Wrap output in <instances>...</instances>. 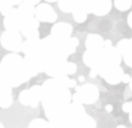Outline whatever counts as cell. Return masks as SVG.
I'll return each instance as SVG.
<instances>
[{
  "label": "cell",
  "instance_id": "e0dca14e",
  "mask_svg": "<svg viewBox=\"0 0 132 128\" xmlns=\"http://www.w3.org/2000/svg\"><path fill=\"white\" fill-rule=\"evenodd\" d=\"M78 0H58L59 9L65 13H71Z\"/></svg>",
  "mask_w": 132,
  "mask_h": 128
},
{
  "label": "cell",
  "instance_id": "8fae6325",
  "mask_svg": "<svg viewBox=\"0 0 132 128\" xmlns=\"http://www.w3.org/2000/svg\"><path fill=\"white\" fill-rule=\"evenodd\" d=\"M71 13L74 20L77 23H84L86 20L87 15L89 13L88 10H87L86 0H78Z\"/></svg>",
  "mask_w": 132,
  "mask_h": 128
},
{
  "label": "cell",
  "instance_id": "cb8c5ba5",
  "mask_svg": "<svg viewBox=\"0 0 132 128\" xmlns=\"http://www.w3.org/2000/svg\"><path fill=\"white\" fill-rule=\"evenodd\" d=\"M23 1L27 2V3H28V4H31V5H36L41 2V0H23Z\"/></svg>",
  "mask_w": 132,
  "mask_h": 128
},
{
  "label": "cell",
  "instance_id": "484cf974",
  "mask_svg": "<svg viewBox=\"0 0 132 128\" xmlns=\"http://www.w3.org/2000/svg\"><path fill=\"white\" fill-rule=\"evenodd\" d=\"M11 2H12V5H19L20 3H22L23 0H11Z\"/></svg>",
  "mask_w": 132,
  "mask_h": 128
},
{
  "label": "cell",
  "instance_id": "4316f807",
  "mask_svg": "<svg viewBox=\"0 0 132 128\" xmlns=\"http://www.w3.org/2000/svg\"><path fill=\"white\" fill-rule=\"evenodd\" d=\"M111 46H112L111 40H105V41H104V47H105V48H108V47H111Z\"/></svg>",
  "mask_w": 132,
  "mask_h": 128
},
{
  "label": "cell",
  "instance_id": "4fadbf2b",
  "mask_svg": "<svg viewBox=\"0 0 132 128\" xmlns=\"http://www.w3.org/2000/svg\"><path fill=\"white\" fill-rule=\"evenodd\" d=\"M17 9H18L20 13L22 15V17L25 20L32 18L35 15V5L27 3V2L23 1L22 3H20Z\"/></svg>",
  "mask_w": 132,
  "mask_h": 128
},
{
  "label": "cell",
  "instance_id": "8992f818",
  "mask_svg": "<svg viewBox=\"0 0 132 128\" xmlns=\"http://www.w3.org/2000/svg\"><path fill=\"white\" fill-rule=\"evenodd\" d=\"M35 18L41 22L53 23L56 20L57 14L48 4H40L35 9Z\"/></svg>",
  "mask_w": 132,
  "mask_h": 128
},
{
  "label": "cell",
  "instance_id": "83f0119b",
  "mask_svg": "<svg viewBox=\"0 0 132 128\" xmlns=\"http://www.w3.org/2000/svg\"><path fill=\"white\" fill-rule=\"evenodd\" d=\"M106 110H107V112H112V110H113V106L111 105V104H108V105L106 106Z\"/></svg>",
  "mask_w": 132,
  "mask_h": 128
},
{
  "label": "cell",
  "instance_id": "2e32d148",
  "mask_svg": "<svg viewBox=\"0 0 132 128\" xmlns=\"http://www.w3.org/2000/svg\"><path fill=\"white\" fill-rule=\"evenodd\" d=\"M131 40L123 39L117 43L116 49L120 53V54L125 55L128 54H131Z\"/></svg>",
  "mask_w": 132,
  "mask_h": 128
},
{
  "label": "cell",
  "instance_id": "603a6c76",
  "mask_svg": "<svg viewBox=\"0 0 132 128\" xmlns=\"http://www.w3.org/2000/svg\"><path fill=\"white\" fill-rule=\"evenodd\" d=\"M130 76H129V75L128 74H123L122 77V81L123 83H126V84H128V83L130 82Z\"/></svg>",
  "mask_w": 132,
  "mask_h": 128
},
{
  "label": "cell",
  "instance_id": "44dd1931",
  "mask_svg": "<svg viewBox=\"0 0 132 128\" xmlns=\"http://www.w3.org/2000/svg\"><path fill=\"white\" fill-rule=\"evenodd\" d=\"M95 126H96V123L93 120V118L87 116L86 114L85 115L82 120L81 128H95Z\"/></svg>",
  "mask_w": 132,
  "mask_h": 128
},
{
  "label": "cell",
  "instance_id": "30bf717a",
  "mask_svg": "<svg viewBox=\"0 0 132 128\" xmlns=\"http://www.w3.org/2000/svg\"><path fill=\"white\" fill-rule=\"evenodd\" d=\"M11 86L0 76V107L7 108L12 104Z\"/></svg>",
  "mask_w": 132,
  "mask_h": 128
},
{
  "label": "cell",
  "instance_id": "f1b7e54d",
  "mask_svg": "<svg viewBox=\"0 0 132 128\" xmlns=\"http://www.w3.org/2000/svg\"><path fill=\"white\" fill-rule=\"evenodd\" d=\"M78 80H79L80 82H84V81H85V76H80L79 77H78Z\"/></svg>",
  "mask_w": 132,
  "mask_h": 128
},
{
  "label": "cell",
  "instance_id": "d6986e66",
  "mask_svg": "<svg viewBox=\"0 0 132 128\" xmlns=\"http://www.w3.org/2000/svg\"><path fill=\"white\" fill-rule=\"evenodd\" d=\"M28 128H52L50 123H48L42 118H36L29 125Z\"/></svg>",
  "mask_w": 132,
  "mask_h": 128
},
{
  "label": "cell",
  "instance_id": "9c48e42d",
  "mask_svg": "<svg viewBox=\"0 0 132 128\" xmlns=\"http://www.w3.org/2000/svg\"><path fill=\"white\" fill-rule=\"evenodd\" d=\"M101 75L105 78V80L108 84H116L122 81L123 71L122 68L119 67V66H114V67H111L109 69L104 70Z\"/></svg>",
  "mask_w": 132,
  "mask_h": 128
},
{
  "label": "cell",
  "instance_id": "3957f363",
  "mask_svg": "<svg viewBox=\"0 0 132 128\" xmlns=\"http://www.w3.org/2000/svg\"><path fill=\"white\" fill-rule=\"evenodd\" d=\"M2 47L8 51H12L14 53H18L21 50L22 40L19 32L8 31L6 30L1 35L0 38Z\"/></svg>",
  "mask_w": 132,
  "mask_h": 128
},
{
  "label": "cell",
  "instance_id": "4dcf8cb0",
  "mask_svg": "<svg viewBox=\"0 0 132 128\" xmlns=\"http://www.w3.org/2000/svg\"><path fill=\"white\" fill-rule=\"evenodd\" d=\"M116 128H127L125 125H119V126H117Z\"/></svg>",
  "mask_w": 132,
  "mask_h": 128
},
{
  "label": "cell",
  "instance_id": "5bb4252c",
  "mask_svg": "<svg viewBox=\"0 0 132 128\" xmlns=\"http://www.w3.org/2000/svg\"><path fill=\"white\" fill-rule=\"evenodd\" d=\"M20 101L24 105H31L32 107H36L39 102L34 97L33 94L29 90H23L20 95Z\"/></svg>",
  "mask_w": 132,
  "mask_h": 128
},
{
  "label": "cell",
  "instance_id": "ac0fdd59",
  "mask_svg": "<svg viewBox=\"0 0 132 128\" xmlns=\"http://www.w3.org/2000/svg\"><path fill=\"white\" fill-rule=\"evenodd\" d=\"M114 6L117 10L121 12H126L130 9L132 5V0H114Z\"/></svg>",
  "mask_w": 132,
  "mask_h": 128
},
{
  "label": "cell",
  "instance_id": "6da1fadb",
  "mask_svg": "<svg viewBox=\"0 0 132 128\" xmlns=\"http://www.w3.org/2000/svg\"><path fill=\"white\" fill-rule=\"evenodd\" d=\"M0 76L11 87L19 86L31 77L24 59L16 54L4 57L0 63Z\"/></svg>",
  "mask_w": 132,
  "mask_h": 128
},
{
  "label": "cell",
  "instance_id": "277c9868",
  "mask_svg": "<svg viewBox=\"0 0 132 128\" xmlns=\"http://www.w3.org/2000/svg\"><path fill=\"white\" fill-rule=\"evenodd\" d=\"M25 19L20 13L17 8H11L7 13L5 15L4 19V26L8 31L20 32L23 24L25 22Z\"/></svg>",
  "mask_w": 132,
  "mask_h": 128
},
{
  "label": "cell",
  "instance_id": "d4e9b609",
  "mask_svg": "<svg viewBox=\"0 0 132 128\" xmlns=\"http://www.w3.org/2000/svg\"><path fill=\"white\" fill-rule=\"evenodd\" d=\"M128 25H129V26L132 27V12L129 14V16H128Z\"/></svg>",
  "mask_w": 132,
  "mask_h": 128
},
{
  "label": "cell",
  "instance_id": "7a4b0ae2",
  "mask_svg": "<svg viewBox=\"0 0 132 128\" xmlns=\"http://www.w3.org/2000/svg\"><path fill=\"white\" fill-rule=\"evenodd\" d=\"M77 92L73 96V101L76 104H93L99 97V90L93 84H86L76 88Z\"/></svg>",
  "mask_w": 132,
  "mask_h": 128
},
{
  "label": "cell",
  "instance_id": "9a60e30c",
  "mask_svg": "<svg viewBox=\"0 0 132 128\" xmlns=\"http://www.w3.org/2000/svg\"><path fill=\"white\" fill-rule=\"evenodd\" d=\"M98 58H99V52H93V51L87 50L84 54V62L91 69L93 68L97 64Z\"/></svg>",
  "mask_w": 132,
  "mask_h": 128
},
{
  "label": "cell",
  "instance_id": "ffe728a7",
  "mask_svg": "<svg viewBox=\"0 0 132 128\" xmlns=\"http://www.w3.org/2000/svg\"><path fill=\"white\" fill-rule=\"evenodd\" d=\"M13 7L11 0H0V12L3 16L7 13V12L11 8Z\"/></svg>",
  "mask_w": 132,
  "mask_h": 128
},
{
  "label": "cell",
  "instance_id": "1f68e13d",
  "mask_svg": "<svg viewBox=\"0 0 132 128\" xmlns=\"http://www.w3.org/2000/svg\"><path fill=\"white\" fill-rule=\"evenodd\" d=\"M0 128H4V125H2V124H1V123H0Z\"/></svg>",
  "mask_w": 132,
  "mask_h": 128
},
{
  "label": "cell",
  "instance_id": "f546056e",
  "mask_svg": "<svg viewBox=\"0 0 132 128\" xmlns=\"http://www.w3.org/2000/svg\"><path fill=\"white\" fill-rule=\"evenodd\" d=\"M48 3H55V2H57L58 0H45Z\"/></svg>",
  "mask_w": 132,
  "mask_h": 128
},
{
  "label": "cell",
  "instance_id": "7c38bea8",
  "mask_svg": "<svg viewBox=\"0 0 132 128\" xmlns=\"http://www.w3.org/2000/svg\"><path fill=\"white\" fill-rule=\"evenodd\" d=\"M87 50L93 52H100L104 48V40L99 34H89L86 40Z\"/></svg>",
  "mask_w": 132,
  "mask_h": 128
},
{
  "label": "cell",
  "instance_id": "52a82bcc",
  "mask_svg": "<svg viewBox=\"0 0 132 128\" xmlns=\"http://www.w3.org/2000/svg\"><path fill=\"white\" fill-rule=\"evenodd\" d=\"M40 25V21L35 17H32L25 20L24 24L21 27V33L22 34L27 37V39L29 38H39V31L38 27Z\"/></svg>",
  "mask_w": 132,
  "mask_h": 128
},
{
  "label": "cell",
  "instance_id": "ba28073f",
  "mask_svg": "<svg viewBox=\"0 0 132 128\" xmlns=\"http://www.w3.org/2000/svg\"><path fill=\"white\" fill-rule=\"evenodd\" d=\"M72 25L69 23L60 22L54 25L51 29V35L56 40H66L71 37Z\"/></svg>",
  "mask_w": 132,
  "mask_h": 128
},
{
  "label": "cell",
  "instance_id": "5b68a950",
  "mask_svg": "<svg viewBox=\"0 0 132 128\" xmlns=\"http://www.w3.org/2000/svg\"><path fill=\"white\" fill-rule=\"evenodd\" d=\"M89 13L105 16L112 9L111 0H86Z\"/></svg>",
  "mask_w": 132,
  "mask_h": 128
},
{
  "label": "cell",
  "instance_id": "7402d4cb",
  "mask_svg": "<svg viewBox=\"0 0 132 128\" xmlns=\"http://www.w3.org/2000/svg\"><path fill=\"white\" fill-rule=\"evenodd\" d=\"M122 109L125 112H131V103L129 102V103H125L122 105Z\"/></svg>",
  "mask_w": 132,
  "mask_h": 128
}]
</instances>
